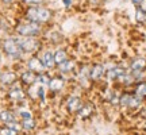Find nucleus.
Here are the masks:
<instances>
[{"instance_id":"nucleus-1","label":"nucleus","mask_w":146,"mask_h":135,"mask_svg":"<svg viewBox=\"0 0 146 135\" xmlns=\"http://www.w3.org/2000/svg\"><path fill=\"white\" fill-rule=\"evenodd\" d=\"M25 15H26L27 21L42 24V23H47L52 19V11L47 10L46 7H41V5H29Z\"/></svg>"},{"instance_id":"nucleus-2","label":"nucleus","mask_w":146,"mask_h":135,"mask_svg":"<svg viewBox=\"0 0 146 135\" xmlns=\"http://www.w3.org/2000/svg\"><path fill=\"white\" fill-rule=\"evenodd\" d=\"M1 47H3V52L5 53V56H8L12 60H18L23 54V50L19 46V42H18L16 36H8V38H5L4 41L1 42Z\"/></svg>"},{"instance_id":"nucleus-3","label":"nucleus","mask_w":146,"mask_h":135,"mask_svg":"<svg viewBox=\"0 0 146 135\" xmlns=\"http://www.w3.org/2000/svg\"><path fill=\"white\" fill-rule=\"evenodd\" d=\"M16 34H19L21 36H38L42 32V26L41 23H35V22H23L19 23L15 27Z\"/></svg>"},{"instance_id":"nucleus-4","label":"nucleus","mask_w":146,"mask_h":135,"mask_svg":"<svg viewBox=\"0 0 146 135\" xmlns=\"http://www.w3.org/2000/svg\"><path fill=\"white\" fill-rule=\"evenodd\" d=\"M18 42L23 53H35L39 49V42L35 39V36H19Z\"/></svg>"},{"instance_id":"nucleus-5","label":"nucleus","mask_w":146,"mask_h":135,"mask_svg":"<svg viewBox=\"0 0 146 135\" xmlns=\"http://www.w3.org/2000/svg\"><path fill=\"white\" fill-rule=\"evenodd\" d=\"M27 69L34 73H36V74H41V73H43V70L46 69V66H45V64H43V61H42L41 58H38L34 56V57L29 58V61H27Z\"/></svg>"},{"instance_id":"nucleus-6","label":"nucleus","mask_w":146,"mask_h":135,"mask_svg":"<svg viewBox=\"0 0 146 135\" xmlns=\"http://www.w3.org/2000/svg\"><path fill=\"white\" fill-rule=\"evenodd\" d=\"M120 105H125V107H130V108H137L139 104H141V99L138 96L130 93H123L120 96Z\"/></svg>"},{"instance_id":"nucleus-7","label":"nucleus","mask_w":146,"mask_h":135,"mask_svg":"<svg viewBox=\"0 0 146 135\" xmlns=\"http://www.w3.org/2000/svg\"><path fill=\"white\" fill-rule=\"evenodd\" d=\"M66 105H68V111L70 114H77L78 111L81 109V107H83V101L77 96H70Z\"/></svg>"},{"instance_id":"nucleus-8","label":"nucleus","mask_w":146,"mask_h":135,"mask_svg":"<svg viewBox=\"0 0 146 135\" xmlns=\"http://www.w3.org/2000/svg\"><path fill=\"white\" fill-rule=\"evenodd\" d=\"M16 81V74L11 70H5V72L0 73V84L3 85H11Z\"/></svg>"},{"instance_id":"nucleus-9","label":"nucleus","mask_w":146,"mask_h":135,"mask_svg":"<svg viewBox=\"0 0 146 135\" xmlns=\"http://www.w3.org/2000/svg\"><path fill=\"white\" fill-rule=\"evenodd\" d=\"M36 77H38L36 73H34L27 69L26 72H23L21 74V81L23 84H26V85H33V84L36 83Z\"/></svg>"},{"instance_id":"nucleus-10","label":"nucleus","mask_w":146,"mask_h":135,"mask_svg":"<svg viewBox=\"0 0 146 135\" xmlns=\"http://www.w3.org/2000/svg\"><path fill=\"white\" fill-rule=\"evenodd\" d=\"M42 61L45 64L46 69H53V68L57 65V64H56V60H54V52H52V50H46V52L43 53Z\"/></svg>"},{"instance_id":"nucleus-11","label":"nucleus","mask_w":146,"mask_h":135,"mask_svg":"<svg viewBox=\"0 0 146 135\" xmlns=\"http://www.w3.org/2000/svg\"><path fill=\"white\" fill-rule=\"evenodd\" d=\"M103 74H104V68H103V65H100V64L94 65V66H92V69L89 70V77L92 78L94 81L100 80V78L103 77Z\"/></svg>"},{"instance_id":"nucleus-12","label":"nucleus","mask_w":146,"mask_h":135,"mask_svg":"<svg viewBox=\"0 0 146 135\" xmlns=\"http://www.w3.org/2000/svg\"><path fill=\"white\" fill-rule=\"evenodd\" d=\"M64 78L61 77H53L50 78V83H49V88L52 89L53 92H58V91H61L64 88Z\"/></svg>"},{"instance_id":"nucleus-13","label":"nucleus","mask_w":146,"mask_h":135,"mask_svg":"<svg viewBox=\"0 0 146 135\" xmlns=\"http://www.w3.org/2000/svg\"><path fill=\"white\" fill-rule=\"evenodd\" d=\"M0 120L3 123H5V124H10L12 122H16L15 114L12 111H1L0 112Z\"/></svg>"},{"instance_id":"nucleus-14","label":"nucleus","mask_w":146,"mask_h":135,"mask_svg":"<svg viewBox=\"0 0 146 135\" xmlns=\"http://www.w3.org/2000/svg\"><path fill=\"white\" fill-rule=\"evenodd\" d=\"M130 66L134 72H142L146 68V60L145 58H135V60H133Z\"/></svg>"},{"instance_id":"nucleus-15","label":"nucleus","mask_w":146,"mask_h":135,"mask_svg":"<svg viewBox=\"0 0 146 135\" xmlns=\"http://www.w3.org/2000/svg\"><path fill=\"white\" fill-rule=\"evenodd\" d=\"M8 97H10V99H12V100L19 101V100L25 99V92H23L19 87H15V88H12L10 92H8Z\"/></svg>"},{"instance_id":"nucleus-16","label":"nucleus","mask_w":146,"mask_h":135,"mask_svg":"<svg viewBox=\"0 0 146 135\" xmlns=\"http://www.w3.org/2000/svg\"><path fill=\"white\" fill-rule=\"evenodd\" d=\"M78 116L80 118H89L91 115L94 114V105L92 104H83V107H81V109L77 112Z\"/></svg>"},{"instance_id":"nucleus-17","label":"nucleus","mask_w":146,"mask_h":135,"mask_svg":"<svg viewBox=\"0 0 146 135\" xmlns=\"http://www.w3.org/2000/svg\"><path fill=\"white\" fill-rule=\"evenodd\" d=\"M54 60H56V64H57V65H61L62 62H65V61L68 60V54H66L65 50L58 49V50L54 52Z\"/></svg>"},{"instance_id":"nucleus-18","label":"nucleus","mask_w":146,"mask_h":135,"mask_svg":"<svg viewBox=\"0 0 146 135\" xmlns=\"http://www.w3.org/2000/svg\"><path fill=\"white\" fill-rule=\"evenodd\" d=\"M60 66V70L62 73H69V72H72L73 69H74V66H76V62L73 61V60H66L65 62H62L61 65H58Z\"/></svg>"},{"instance_id":"nucleus-19","label":"nucleus","mask_w":146,"mask_h":135,"mask_svg":"<svg viewBox=\"0 0 146 135\" xmlns=\"http://www.w3.org/2000/svg\"><path fill=\"white\" fill-rule=\"evenodd\" d=\"M135 95L141 99V97H146V83H141L137 85L135 88Z\"/></svg>"},{"instance_id":"nucleus-20","label":"nucleus","mask_w":146,"mask_h":135,"mask_svg":"<svg viewBox=\"0 0 146 135\" xmlns=\"http://www.w3.org/2000/svg\"><path fill=\"white\" fill-rule=\"evenodd\" d=\"M22 127L26 128V130H33L35 127V122L33 118H26V119H22Z\"/></svg>"},{"instance_id":"nucleus-21","label":"nucleus","mask_w":146,"mask_h":135,"mask_svg":"<svg viewBox=\"0 0 146 135\" xmlns=\"http://www.w3.org/2000/svg\"><path fill=\"white\" fill-rule=\"evenodd\" d=\"M135 19L139 23H146V11L142 8H137L135 11Z\"/></svg>"},{"instance_id":"nucleus-22","label":"nucleus","mask_w":146,"mask_h":135,"mask_svg":"<svg viewBox=\"0 0 146 135\" xmlns=\"http://www.w3.org/2000/svg\"><path fill=\"white\" fill-rule=\"evenodd\" d=\"M19 131L11 128L10 126H5V127H0V135H18Z\"/></svg>"},{"instance_id":"nucleus-23","label":"nucleus","mask_w":146,"mask_h":135,"mask_svg":"<svg viewBox=\"0 0 146 135\" xmlns=\"http://www.w3.org/2000/svg\"><path fill=\"white\" fill-rule=\"evenodd\" d=\"M36 81H39L41 84H47V85H49V83H50V77H49L47 74H45V73H41V74H38Z\"/></svg>"},{"instance_id":"nucleus-24","label":"nucleus","mask_w":146,"mask_h":135,"mask_svg":"<svg viewBox=\"0 0 146 135\" xmlns=\"http://www.w3.org/2000/svg\"><path fill=\"white\" fill-rule=\"evenodd\" d=\"M21 1L27 5H38V4H41L43 0H21Z\"/></svg>"},{"instance_id":"nucleus-25","label":"nucleus","mask_w":146,"mask_h":135,"mask_svg":"<svg viewBox=\"0 0 146 135\" xmlns=\"http://www.w3.org/2000/svg\"><path fill=\"white\" fill-rule=\"evenodd\" d=\"M19 115L22 116V119H26V118H31V114L29 111H19Z\"/></svg>"},{"instance_id":"nucleus-26","label":"nucleus","mask_w":146,"mask_h":135,"mask_svg":"<svg viewBox=\"0 0 146 135\" xmlns=\"http://www.w3.org/2000/svg\"><path fill=\"white\" fill-rule=\"evenodd\" d=\"M131 1H133V3H134V4H135L137 7H139V5H141L142 3H143V0H131Z\"/></svg>"},{"instance_id":"nucleus-27","label":"nucleus","mask_w":146,"mask_h":135,"mask_svg":"<svg viewBox=\"0 0 146 135\" xmlns=\"http://www.w3.org/2000/svg\"><path fill=\"white\" fill-rule=\"evenodd\" d=\"M1 1H3L4 4H11V3H12L14 0H1Z\"/></svg>"},{"instance_id":"nucleus-28","label":"nucleus","mask_w":146,"mask_h":135,"mask_svg":"<svg viewBox=\"0 0 146 135\" xmlns=\"http://www.w3.org/2000/svg\"><path fill=\"white\" fill-rule=\"evenodd\" d=\"M0 60H1V54H0Z\"/></svg>"},{"instance_id":"nucleus-29","label":"nucleus","mask_w":146,"mask_h":135,"mask_svg":"<svg viewBox=\"0 0 146 135\" xmlns=\"http://www.w3.org/2000/svg\"><path fill=\"white\" fill-rule=\"evenodd\" d=\"M0 46H1V42H0Z\"/></svg>"}]
</instances>
